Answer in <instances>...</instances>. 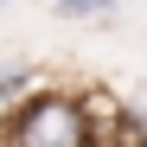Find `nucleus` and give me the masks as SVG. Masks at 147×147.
Masks as SVG:
<instances>
[{"instance_id": "obj_1", "label": "nucleus", "mask_w": 147, "mask_h": 147, "mask_svg": "<svg viewBox=\"0 0 147 147\" xmlns=\"http://www.w3.org/2000/svg\"><path fill=\"white\" fill-rule=\"evenodd\" d=\"M7 147H96V128L83 115V96L77 90H32L26 102L7 115V128H0Z\"/></svg>"}, {"instance_id": "obj_2", "label": "nucleus", "mask_w": 147, "mask_h": 147, "mask_svg": "<svg viewBox=\"0 0 147 147\" xmlns=\"http://www.w3.org/2000/svg\"><path fill=\"white\" fill-rule=\"evenodd\" d=\"M45 7H51V19H70V26H77V19H115V7L121 0H45Z\"/></svg>"}]
</instances>
